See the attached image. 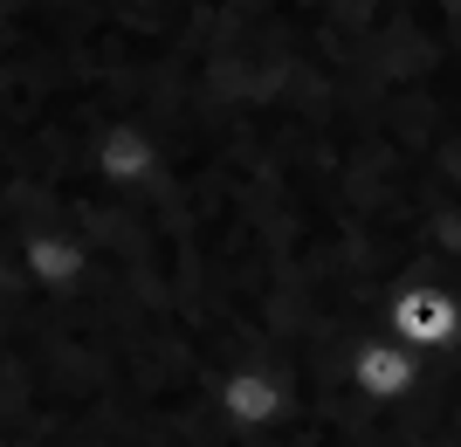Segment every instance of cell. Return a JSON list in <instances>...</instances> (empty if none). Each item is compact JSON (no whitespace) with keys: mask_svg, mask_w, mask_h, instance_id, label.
Returning a JSON list of instances; mask_svg holds the SVG:
<instances>
[{"mask_svg":"<svg viewBox=\"0 0 461 447\" xmlns=\"http://www.w3.org/2000/svg\"><path fill=\"white\" fill-rule=\"evenodd\" d=\"M385 324H393V337H406L413 351H447L461 337V303L447 282H406V290L385 296Z\"/></svg>","mask_w":461,"mask_h":447,"instance_id":"6da1fadb","label":"cell"},{"mask_svg":"<svg viewBox=\"0 0 461 447\" xmlns=\"http://www.w3.org/2000/svg\"><path fill=\"white\" fill-rule=\"evenodd\" d=\"M351 379H358V392H366V399L400 407L406 392L420 386V365H413V351H406V344H366L358 358H351Z\"/></svg>","mask_w":461,"mask_h":447,"instance_id":"7a4b0ae2","label":"cell"}]
</instances>
